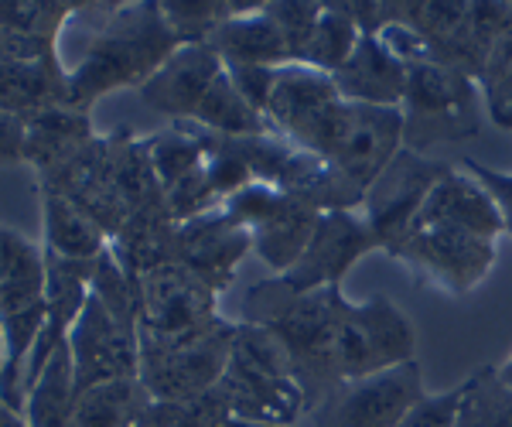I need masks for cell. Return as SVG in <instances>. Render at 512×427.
<instances>
[{
  "label": "cell",
  "mask_w": 512,
  "mask_h": 427,
  "mask_svg": "<svg viewBox=\"0 0 512 427\" xmlns=\"http://www.w3.org/2000/svg\"><path fill=\"white\" fill-rule=\"evenodd\" d=\"M318 216H321L318 209H311V205H304L301 199L287 195L284 209H280L270 223H263L260 229L250 233L253 253L270 270H277V277H284L287 270L301 260V253L308 250V240L318 226Z\"/></svg>",
  "instance_id": "25"
},
{
  "label": "cell",
  "mask_w": 512,
  "mask_h": 427,
  "mask_svg": "<svg viewBox=\"0 0 512 427\" xmlns=\"http://www.w3.org/2000/svg\"><path fill=\"white\" fill-rule=\"evenodd\" d=\"M89 294L110 311L117 322L127 328H137V284L134 277L123 270V264L113 257V250L99 253L93 267V281H89Z\"/></svg>",
  "instance_id": "34"
},
{
  "label": "cell",
  "mask_w": 512,
  "mask_h": 427,
  "mask_svg": "<svg viewBox=\"0 0 512 427\" xmlns=\"http://www.w3.org/2000/svg\"><path fill=\"white\" fill-rule=\"evenodd\" d=\"M461 168L468 171V175H475L478 182L489 188V195L499 205V216H502V229L512 236V171H495L489 164L475 161V158H465L461 161Z\"/></svg>",
  "instance_id": "42"
},
{
  "label": "cell",
  "mask_w": 512,
  "mask_h": 427,
  "mask_svg": "<svg viewBox=\"0 0 512 427\" xmlns=\"http://www.w3.org/2000/svg\"><path fill=\"white\" fill-rule=\"evenodd\" d=\"M342 103L345 100L338 96L332 76L308 69V65H284L277 69V86L267 106V127L287 144H294L297 151L318 154Z\"/></svg>",
  "instance_id": "10"
},
{
  "label": "cell",
  "mask_w": 512,
  "mask_h": 427,
  "mask_svg": "<svg viewBox=\"0 0 512 427\" xmlns=\"http://www.w3.org/2000/svg\"><path fill=\"white\" fill-rule=\"evenodd\" d=\"M161 14L181 45H205L222 21L233 18L236 4L229 0H164Z\"/></svg>",
  "instance_id": "33"
},
{
  "label": "cell",
  "mask_w": 512,
  "mask_h": 427,
  "mask_svg": "<svg viewBox=\"0 0 512 427\" xmlns=\"http://www.w3.org/2000/svg\"><path fill=\"white\" fill-rule=\"evenodd\" d=\"M454 427H512V390L499 380L495 366L478 369L461 383Z\"/></svg>",
  "instance_id": "29"
},
{
  "label": "cell",
  "mask_w": 512,
  "mask_h": 427,
  "mask_svg": "<svg viewBox=\"0 0 512 427\" xmlns=\"http://www.w3.org/2000/svg\"><path fill=\"white\" fill-rule=\"evenodd\" d=\"M267 14L274 18L280 28V35L287 41V52H291V62L297 65L308 48L311 35H315V24L321 18V4L318 0H270Z\"/></svg>",
  "instance_id": "36"
},
{
  "label": "cell",
  "mask_w": 512,
  "mask_h": 427,
  "mask_svg": "<svg viewBox=\"0 0 512 427\" xmlns=\"http://www.w3.org/2000/svg\"><path fill=\"white\" fill-rule=\"evenodd\" d=\"M188 123H195V127L209 130V134H219V137L270 134L267 117L246 103V96L233 86V79H229L226 72H222L216 79V86L205 93L202 106H198V113Z\"/></svg>",
  "instance_id": "28"
},
{
  "label": "cell",
  "mask_w": 512,
  "mask_h": 427,
  "mask_svg": "<svg viewBox=\"0 0 512 427\" xmlns=\"http://www.w3.org/2000/svg\"><path fill=\"white\" fill-rule=\"evenodd\" d=\"M226 72V65L212 45H181L168 62L140 86V100L161 117L175 123H188L202 106L205 93L216 86V79Z\"/></svg>",
  "instance_id": "15"
},
{
  "label": "cell",
  "mask_w": 512,
  "mask_h": 427,
  "mask_svg": "<svg viewBox=\"0 0 512 427\" xmlns=\"http://www.w3.org/2000/svg\"><path fill=\"white\" fill-rule=\"evenodd\" d=\"M236 322L212 318L209 325L181 335H137L140 373L137 380L161 404H192L219 387L233 352Z\"/></svg>",
  "instance_id": "3"
},
{
  "label": "cell",
  "mask_w": 512,
  "mask_h": 427,
  "mask_svg": "<svg viewBox=\"0 0 512 427\" xmlns=\"http://www.w3.org/2000/svg\"><path fill=\"white\" fill-rule=\"evenodd\" d=\"M226 76L246 96V103L267 117L270 96H274L277 86V69H267V65H233V69H226Z\"/></svg>",
  "instance_id": "41"
},
{
  "label": "cell",
  "mask_w": 512,
  "mask_h": 427,
  "mask_svg": "<svg viewBox=\"0 0 512 427\" xmlns=\"http://www.w3.org/2000/svg\"><path fill=\"white\" fill-rule=\"evenodd\" d=\"M28 123L11 113H0V164H24Z\"/></svg>",
  "instance_id": "45"
},
{
  "label": "cell",
  "mask_w": 512,
  "mask_h": 427,
  "mask_svg": "<svg viewBox=\"0 0 512 427\" xmlns=\"http://www.w3.org/2000/svg\"><path fill=\"white\" fill-rule=\"evenodd\" d=\"M458 404H461V387L444 393H427L396 427H454Z\"/></svg>",
  "instance_id": "40"
},
{
  "label": "cell",
  "mask_w": 512,
  "mask_h": 427,
  "mask_svg": "<svg viewBox=\"0 0 512 427\" xmlns=\"http://www.w3.org/2000/svg\"><path fill=\"white\" fill-rule=\"evenodd\" d=\"M147 154H151V168L164 192L195 175L198 168H205V147L188 123H175V127L147 137Z\"/></svg>",
  "instance_id": "31"
},
{
  "label": "cell",
  "mask_w": 512,
  "mask_h": 427,
  "mask_svg": "<svg viewBox=\"0 0 512 427\" xmlns=\"http://www.w3.org/2000/svg\"><path fill=\"white\" fill-rule=\"evenodd\" d=\"M82 7L93 4H79V0H0V28L28 38L59 41L65 21L76 18Z\"/></svg>",
  "instance_id": "32"
},
{
  "label": "cell",
  "mask_w": 512,
  "mask_h": 427,
  "mask_svg": "<svg viewBox=\"0 0 512 427\" xmlns=\"http://www.w3.org/2000/svg\"><path fill=\"white\" fill-rule=\"evenodd\" d=\"M164 202H168V212L178 226L188 223V219L205 216V212H212V209H222V199L216 195V188H212L205 168H198L195 175L185 178V182L168 188V192H164Z\"/></svg>",
  "instance_id": "38"
},
{
  "label": "cell",
  "mask_w": 512,
  "mask_h": 427,
  "mask_svg": "<svg viewBox=\"0 0 512 427\" xmlns=\"http://www.w3.org/2000/svg\"><path fill=\"white\" fill-rule=\"evenodd\" d=\"M349 305L352 301L342 294V287L294 291L284 277L253 284L243 298V322L270 328L284 342L304 397V414H315L345 383L338 332Z\"/></svg>",
  "instance_id": "1"
},
{
  "label": "cell",
  "mask_w": 512,
  "mask_h": 427,
  "mask_svg": "<svg viewBox=\"0 0 512 427\" xmlns=\"http://www.w3.org/2000/svg\"><path fill=\"white\" fill-rule=\"evenodd\" d=\"M359 28L352 24L349 14L335 4H321V18L315 24V35H311L308 48H304L301 62L315 72H325V76H335L345 62L352 59L355 45H359Z\"/></svg>",
  "instance_id": "30"
},
{
  "label": "cell",
  "mask_w": 512,
  "mask_h": 427,
  "mask_svg": "<svg viewBox=\"0 0 512 427\" xmlns=\"http://www.w3.org/2000/svg\"><path fill=\"white\" fill-rule=\"evenodd\" d=\"M424 397V376L414 359L386 373L345 380L315 410V421L318 427H396Z\"/></svg>",
  "instance_id": "9"
},
{
  "label": "cell",
  "mask_w": 512,
  "mask_h": 427,
  "mask_svg": "<svg viewBox=\"0 0 512 427\" xmlns=\"http://www.w3.org/2000/svg\"><path fill=\"white\" fill-rule=\"evenodd\" d=\"M451 171V164L431 161L424 154H414L403 147L396 158L386 164V171L366 188V199H362V216H366L369 229L376 233L379 250H390L396 240L414 229L420 209L431 199L444 175Z\"/></svg>",
  "instance_id": "8"
},
{
  "label": "cell",
  "mask_w": 512,
  "mask_h": 427,
  "mask_svg": "<svg viewBox=\"0 0 512 427\" xmlns=\"http://www.w3.org/2000/svg\"><path fill=\"white\" fill-rule=\"evenodd\" d=\"M335 89L345 103L383 106V110H400L407 96L410 69L403 65L379 35H362L355 45L352 59L335 72Z\"/></svg>",
  "instance_id": "18"
},
{
  "label": "cell",
  "mask_w": 512,
  "mask_h": 427,
  "mask_svg": "<svg viewBox=\"0 0 512 427\" xmlns=\"http://www.w3.org/2000/svg\"><path fill=\"white\" fill-rule=\"evenodd\" d=\"M216 427H280V424H260V421H243V417H233V414H222Z\"/></svg>",
  "instance_id": "47"
},
{
  "label": "cell",
  "mask_w": 512,
  "mask_h": 427,
  "mask_svg": "<svg viewBox=\"0 0 512 427\" xmlns=\"http://www.w3.org/2000/svg\"><path fill=\"white\" fill-rule=\"evenodd\" d=\"M11 59H59V41L28 38L18 31L0 28V65Z\"/></svg>",
  "instance_id": "43"
},
{
  "label": "cell",
  "mask_w": 512,
  "mask_h": 427,
  "mask_svg": "<svg viewBox=\"0 0 512 427\" xmlns=\"http://www.w3.org/2000/svg\"><path fill=\"white\" fill-rule=\"evenodd\" d=\"M0 427H28V424H24V417L18 410H11L4 400H0Z\"/></svg>",
  "instance_id": "46"
},
{
  "label": "cell",
  "mask_w": 512,
  "mask_h": 427,
  "mask_svg": "<svg viewBox=\"0 0 512 427\" xmlns=\"http://www.w3.org/2000/svg\"><path fill=\"white\" fill-rule=\"evenodd\" d=\"M76 373H72L69 342L55 352L31 383L28 397H24V424L28 427H69L72 407H76Z\"/></svg>",
  "instance_id": "26"
},
{
  "label": "cell",
  "mask_w": 512,
  "mask_h": 427,
  "mask_svg": "<svg viewBox=\"0 0 512 427\" xmlns=\"http://www.w3.org/2000/svg\"><path fill=\"white\" fill-rule=\"evenodd\" d=\"M147 407H151V393L140 380L99 383L76 397L69 427H137Z\"/></svg>",
  "instance_id": "27"
},
{
  "label": "cell",
  "mask_w": 512,
  "mask_h": 427,
  "mask_svg": "<svg viewBox=\"0 0 512 427\" xmlns=\"http://www.w3.org/2000/svg\"><path fill=\"white\" fill-rule=\"evenodd\" d=\"M284 202H287L284 192H277V188H270V185L253 182V185H246L243 192H236L233 199L222 202V209H226L239 226L253 233V229H260L263 223H270V219H274L277 212L284 209Z\"/></svg>",
  "instance_id": "39"
},
{
  "label": "cell",
  "mask_w": 512,
  "mask_h": 427,
  "mask_svg": "<svg viewBox=\"0 0 512 427\" xmlns=\"http://www.w3.org/2000/svg\"><path fill=\"white\" fill-rule=\"evenodd\" d=\"M253 250L250 229H243L226 209H212L198 219L178 226L175 260L202 277L216 294L226 291L236 277V267Z\"/></svg>",
  "instance_id": "14"
},
{
  "label": "cell",
  "mask_w": 512,
  "mask_h": 427,
  "mask_svg": "<svg viewBox=\"0 0 512 427\" xmlns=\"http://www.w3.org/2000/svg\"><path fill=\"white\" fill-rule=\"evenodd\" d=\"M478 89L485 96V110L495 127L512 130V18L492 45V55L485 62V72L478 79Z\"/></svg>",
  "instance_id": "35"
},
{
  "label": "cell",
  "mask_w": 512,
  "mask_h": 427,
  "mask_svg": "<svg viewBox=\"0 0 512 427\" xmlns=\"http://www.w3.org/2000/svg\"><path fill=\"white\" fill-rule=\"evenodd\" d=\"M41 192V188H38ZM41 226H45V250L65 260H96L110 250V236L99 229L79 205L55 192H41Z\"/></svg>",
  "instance_id": "23"
},
{
  "label": "cell",
  "mask_w": 512,
  "mask_h": 427,
  "mask_svg": "<svg viewBox=\"0 0 512 427\" xmlns=\"http://www.w3.org/2000/svg\"><path fill=\"white\" fill-rule=\"evenodd\" d=\"M338 359L345 380H362L417 359V332L407 311L386 294L349 305L338 332Z\"/></svg>",
  "instance_id": "5"
},
{
  "label": "cell",
  "mask_w": 512,
  "mask_h": 427,
  "mask_svg": "<svg viewBox=\"0 0 512 427\" xmlns=\"http://www.w3.org/2000/svg\"><path fill=\"white\" fill-rule=\"evenodd\" d=\"M219 318V294L178 260L137 281V335H181Z\"/></svg>",
  "instance_id": "11"
},
{
  "label": "cell",
  "mask_w": 512,
  "mask_h": 427,
  "mask_svg": "<svg viewBox=\"0 0 512 427\" xmlns=\"http://www.w3.org/2000/svg\"><path fill=\"white\" fill-rule=\"evenodd\" d=\"M414 226H444V229H458V233L482 236V240H499L506 233L502 229L499 205L489 195V188L478 182L475 175H468L465 168L461 171L451 168L437 182Z\"/></svg>",
  "instance_id": "17"
},
{
  "label": "cell",
  "mask_w": 512,
  "mask_h": 427,
  "mask_svg": "<svg viewBox=\"0 0 512 427\" xmlns=\"http://www.w3.org/2000/svg\"><path fill=\"white\" fill-rule=\"evenodd\" d=\"M373 250H379V240L359 209L321 212L315 233H311V240H308V250H304L301 260L287 270L284 281L291 284L294 291L342 287V277Z\"/></svg>",
  "instance_id": "13"
},
{
  "label": "cell",
  "mask_w": 512,
  "mask_h": 427,
  "mask_svg": "<svg viewBox=\"0 0 512 427\" xmlns=\"http://www.w3.org/2000/svg\"><path fill=\"white\" fill-rule=\"evenodd\" d=\"M495 369H499V380L506 383V387L512 390V356L506 359V363H499V366H495Z\"/></svg>",
  "instance_id": "48"
},
{
  "label": "cell",
  "mask_w": 512,
  "mask_h": 427,
  "mask_svg": "<svg viewBox=\"0 0 512 427\" xmlns=\"http://www.w3.org/2000/svg\"><path fill=\"white\" fill-rule=\"evenodd\" d=\"M69 356L76 373V393H86L99 383L137 380L140 342L137 328H127L89 294L76 325L69 332Z\"/></svg>",
  "instance_id": "12"
},
{
  "label": "cell",
  "mask_w": 512,
  "mask_h": 427,
  "mask_svg": "<svg viewBox=\"0 0 512 427\" xmlns=\"http://www.w3.org/2000/svg\"><path fill=\"white\" fill-rule=\"evenodd\" d=\"M400 151H403L400 110L342 103L318 158H325L335 171H342L352 185H359L366 192Z\"/></svg>",
  "instance_id": "7"
},
{
  "label": "cell",
  "mask_w": 512,
  "mask_h": 427,
  "mask_svg": "<svg viewBox=\"0 0 512 427\" xmlns=\"http://www.w3.org/2000/svg\"><path fill=\"white\" fill-rule=\"evenodd\" d=\"M386 253L417 281L441 287L444 294L475 291L495 267V240L444 226H414Z\"/></svg>",
  "instance_id": "6"
},
{
  "label": "cell",
  "mask_w": 512,
  "mask_h": 427,
  "mask_svg": "<svg viewBox=\"0 0 512 427\" xmlns=\"http://www.w3.org/2000/svg\"><path fill=\"white\" fill-rule=\"evenodd\" d=\"M212 393L226 407V414L243 417V421L294 427L297 417L304 414V397L294 376L260 373V369L239 366L233 359H229L226 373Z\"/></svg>",
  "instance_id": "16"
},
{
  "label": "cell",
  "mask_w": 512,
  "mask_h": 427,
  "mask_svg": "<svg viewBox=\"0 0 512 427\" xmlns=\"http://www.w3.org/2000/svg\"><path fill=\"white\" fill-rule=\"evenodd\" d=\"M205 45H212V52L219 55L226 69H233V65H267V69L294 65L284 35L263 4H253L250 11L226 18Z\"/></svg>",
  "instance_id": "20"
},
{
  "label": "cell",
  "mask_w": 512,
  "mask_h": 427,
  "mask_svg": "<svg viewBox=\"0 0 512 427\" xmlns=\"http://www.w3.org/2000/svg\"><path fill=\"white\" fill-rule=\"evenodd\" d=\"M48 291L45 246L0 226V311L41 305Z\"/></svg>",
  "instance_id": "22"
},
{
  "label": "cell",
  "mask_w": 512,
  "mask_h": 427,
  "mask_svg": "<svg viewBox=\"0 0 512 427\" xmlns=\"http://www.w3.org/2000/svg\"><path fill=\"white\" fill-rule=\"evenodd\" d=\"M181 48L168 28L158 0L117 4L103 28L89 41L86 55L69 72V110L89 113L103 96L117 89L144 86Z\"/></svg>",
  "instance_id": "2"
},
{
  "label": "cell",
  "mask_w": 512,
  "mask_h": 427,
  "mask_svg": "<svg viewBox=\"0 0 512 427\" xmlns=\"http://www.w3.org/2000/svg\"><path fill=\"white\" fill-rule=\"evenodd\" d=\"M175 240H178V223L171 219L168 202L161 199L130 212L123 229L110 240V250L137 284L147 270L164 267L175 260Z\"/></svg>",
  "instance_id": "21"
},
{
  "label": "cell",
  "mask_w": 512,
  "mask_h": 427,
  "mask_svg": "<svg viewBox=\"0 0 512 427\" xmlns=\"http://www.w3.org/2000/svg\"><path fill=\"white\" fill-rule=\"evenodd\" d=\"M222 414H226V407L219 404L216 393L192 400V404H161V400H151V407L144 410L137 427H216Z\"/></svg>",
  "instance_id": "37"
},
{
  "label": "cell",
  "mask_w": 512,
  "mask_h": 427,
  "mask_svg": "<svg viewBox=\"0 0 512 427\" xmlns=\"http://www.w3.org/2000/svg\"><path fill=\"white\" fill-rule=\"evenodd\" d=\"M338 7L349 14L352 24L359 28V35H379L390 24L386 0H338Z\"/></svg>",
  "instance_id": "44"
},
{
  "label": "cell",
  "mask_w": 512,
  "mask_h": 427,
  "mask_svg": "<svg viewBox=\"0 0 512 427\" xmlns=\"http://www.w3.org/2000/svg\"><path fill=\"white\" fill-rule=\"evenodd\" d=\"M69 106V72L62 59H11L0 65V113L31 123Z\"/></svg>",
  "instance_id": "19"
},
{
  "label": "cell",
  "mask_w": 512,
  "mask_h": 427,
  "mask_svg": "<svg viewBox=\"0 0 512 427\" xmlns=\"http://www.w3.org/2000/svg\"><path fill=\"white\" fill-rule=\"evenodd\" d=\"M93 137L96 134H93V123H89V113L69 110V106L41 113V117L28 123L24 161H28L38 175H48V171L65 164L76 151H82Z\"/></svg>",
  "instance_id": "24"
},
{
  "label": "cell",
  "mask_w": 512,
  "mask_h": 427,
  "mask_svg": "<svg viewBox=\"0 0 512 427\" xmlns=\"http://www.w3.org/2000/svg\"><path fill=\"white\" fill-rule=\"evenodd\" d=\"M407 96H403V147L414 154L437 144L472 141L482 130L478 120V82L472 76L437 62L407 65Z\"/></svg>",
  "instance_id": "4"
}]
</instances>
